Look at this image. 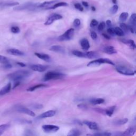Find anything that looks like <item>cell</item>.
Segmentation results:
<instances>
[{"instance_id": "1", "label": "cell", "mask_w": 136, "mask_h": 136, "mask_svg": "<svg viewBox=\"0 0 136 136\" xmlns=\"http://www.w3.org/2000/svg\"><path fill=\"white\" fill-rule=\"evenodd\" d=\"M30 72L27 70H19L8 75V77L10 80L14 81H20L25 78L29 77Z\"/></svg>"}, {"instance_id": "2", "label": "cell", "mask_w": 136, "mask_h": 136, "mask_svg": "<svg viewBox=\"0 0 136 136\" xmlns=\"http://www.w3.org/2000/svg\"><path fill=\"white\" fill-rule=\"evenodd\" d=\"M39 4V3H34L33 2H27L26 3H24L21 5L15 7L13 8V10L15 11H21V10H37L38 8V6Z\"/></svg>"}, {"instance_id": "3", "label": "cell", "mask_w": 136, "mask_h": 136, "mask_svg": "<svg viewBox=\"0 0 136 136\" xmlns=\"http://www.w3.org/2000/svg\"><path fill=\"white\" fill-rule=\"evenodd\" d=\"M65 77V74L62 73L58 72H53L50 71L47 72L44 75L43 80L44 81H49L51 80H55V79H61Z\"/></svg>"}, {"instance_id": "4", "label": "cell", "mask_w": 136, "mask_h": 136, "mask_svg": "<svg viewBox=\"0 0 136 136\" xmlns=\"http://www.w3.org/2000/svg\"><path fill=\"white\" fill-rule=\"evenodd\" d=\"M74 28H70V29H68L67 31H66L62 35L58 37V39L59 41H61V42L71 40L74 37Z\"/></svg>"}, {"instance_id": "5", "label": "cell", "mask_w": 136, "mask_h": 136, "mask_svg": "<svg viewBox=\"0 0 136 136\" xmlns=\"http://www.w3.org/2000/svg\"><path fill=\"white\" fill-rule=\"evenodd\" d=\"M115 69H116V70L118 71L119 73L123 75H130V76H132V75H134L136 74V72L124 66H116Z\"/></svg>"}, {"instance_id": "6", "label": "cell", "mask_w": 136, "mask_h": 136, "mask_svg": "<svg viewBox=\"0 0 136 136\" xmlns=\"http://www.w3.org/2000/svg\"><path fill=\"white\" fill-rule=\"evenodd\" d=\"M63 17L61 15L57 13H53L50 15L44 24H45L46 26H49V25L53 24L55 21L61 19Z\"/></svg>"}, {"instance_id": "7", "label": "cell", "mask_w": 136, "mask_h": 136, "mask_svg": "<svg viewBox=\"0 0 136 136\" xmlns=\"http://www.w3.org/2000/svg\"><path fill=\"white\" fill-rule=\"evenodd\" d=\"M57 2H58V0L46 1L42 3H39L38 6V9H44L45 10H49L50 7H52L54 4H55Z\"/></svg>"}, {"instance_id": "8", "label": "cell", "mask_w": 136, "mask_h": 136, "mask_svg": "<svg viewBox=\"0 0 136 136\" xmlns=\"http://www.w3.org/2000/svg\"><path fill=\"white\" fill-rule=\"evenodd\" d=\"M42 129L46 133H52L58 131L60 128L54 125H44L42 126Z\"/></svg>"}, {"instance_id": "9", "label": "cell", "mask_w": 136, "mask_h": 136, "mask_svg": "<svg viewBox=\"0 0 136 136\" xmlns=\"http://www.w3.org/2000/svg\"><path fill=\"white\" fill-rule=\"evenodd\" d=\"M30 68L35 71L42 72L45 71L47 70V66L40 64H34L30 66Z\"/></svg>"}, {"instance_id": "10", "label": "cell", "mask_w": 136, "mask_h": 136, "mask_svg": "<svg viewBox=\"0 0 136 136\" xmlns=\"http://www.w3.org/2000/svg\"><path fill=\"white\" fill-rule=\"evenodd\" d=\"M17 111L19 112H20L22 113H25L26 114L29 115L31 116H35V114L32 111L30 110L26 107H25L23 106H19L17 108Z\"/></svg>"}, {"instance_id": "11", "label": "cell", "mask_w": 136, "mask_h": 136, "mask_svg": "<svg viewBox=\"0 0 136 136\" xmlns=\"http://www.w3.org/2000/svg\"><path fill=\"white\" fill-rule=\"evenodd\" d=\"M84 124L86 125L88 128L91 130H97L99 129V127L98 126L97 123L94 122H91L89 121H84Z\"/></svg>"}, {"instance_id": "12", "label": "cell", "mask_w": 136, "mask_h": 136, "mask_svg": "<svg viewBox=\"0 0 136 136\" xmlns=\"http://www.w3.org/2000/svg\"><path fill=\"white\" fill-rule=\"evenodd\" d=\"M85 55H86V58L89 59H99L100 56L99 53L94 51H90L85 53Z\"/></svg>"}, {"instance_id": "13", "label": "cell", "mask_w": 136, "mask_h": 136, "mask_svg": "<svg viewBox=\"0 0 136 136\" xmlns=\"http://www.w3.org/2000/svg\"><path fill=\"white\" fill-rule=\"evenodd\" d=\"M136 132V126H132L131 127L126 129L123 133V135L124 136H133Z\"/></svg>"}, {"instance_id": "14", "label": "cell", "mask_w": 136, "mask_h": 136, "mask_svg": "<svg viewBox=\"0 0 136 136\" xmlns=\"http://www.w3.org/2000/svg\"><path fill=\"white\" fill-rule=\"evenodd\" d=\"M80 45L81 46V48L85 50H87L90 48V44L89 41L86 38L82 39L80 42Z\"/></svg>"}, {"instance_id": "15", "label": "cell", "mask_w": 136, "mask_h": 136, "mask_svg": "<svg viewBox=\"0 0 136 136\" xmlns=\"http://www.w3.org/2000/svg\"><path fill=\"white\" fill-rule=\"evenodd\" d=\"M11 84L10 83H9L0 90V96L4 95L6 94H8V93L10 92V91L11 90Z\"/></svg>"}, {"instance_id": "16", "label": "cell", "mask_w": 136, "mask_h": 136, "mask_svg": "<svg viewBox=\"0 0 136 136\" xmlns=\"http://www.w3.org/2000/svg\"><path fill=\"white\" fill-rule=\"evenodd\" d=\"M35 55L37 56L38 58L46 62H50V60H51L50 59V57L48 54H46L35 53Z\"/></svg>"}, {"instance_id": "17", "label": "cell", "mask_w": 136, "mask_h": 136, "mask_svg": "<svg viewBox=\"0 0 136 136\" xmlns=\"http://www.w3.org/2000/svg\"><path fill=\"white\" fill-rule=\"evenodd\" d=\"M7 52L10 54L15 56H23L24 55V53L23 52L15 49H9L7 50Z\"/></svg>"}, {"instance_id": "18", "label": "cell", "mask_w": 136, "mask_h": 136, "mask_svg": "<svg viewBox=\"0 0 136 136\" xmlns=\"http://www.w3.org/2000/svg\"><path fill=\"white\" fill-rule=\"evenodd\" d=\"M55 113H56V112L55 111L49 110V111H48L44 112L43 114H42L39 116V118L41 119L50 118V117H52L53 116H54Z\"/></svg>"}, {"instance_id": "19", "label": "cell", "mask_w": 136, "mask_h": 136, "mask_svg": "<svg viewBox=\"0 0 136 136\" xmlns=\"http://www.w3.org/2000/svg\"><path fill=\"white\" fill-rule=\"evenodd\" d=\"M49 50H52V51L58 52L60 53H65V49L63 47L59 46V45H54L50 47Z\"/></svg>"}, {"instance_id": "20", "label": "cell", "mask_w": 136, "mask_h": 136, "mask_svg": "<svg viewBox=\"0 0 136 136\" xmlns=\"http://www.w3.org/2000/svg\"><path fill=\"white\" fill-rule=\"evenodd\" d=\"M104 52L108 54H113L117 53L115 49L112 46H107L104 47L103 49Z\"/></svg>"}, {"instance_id": "21", "label": "cell", "mask_w": 136, "mask_h": 136, "mask_svg": "<svg viewBox=\"0 0 136 136\" xmlns=\"http://www.w3.org/2000/svg\"><path fill=\"white\" fill-rule=\"evenodd\" d=\"M120 41H121L123 43H124V44H126V45H128L130 47L131 49H136V45L135 44V42L132 39L126 40L124 39H120Z\"/></svg>"}, {"instance_id": "22", "label": "cell", "mask_w": 136, "mask_h": 136, "mask_svg": "<svg viewBox=\"0 0 136 136\" xmlns=\"http://www.w3.org/2000/svg\"><path fill=\"white\" fill-rule=\"evenodd\" d=\"M68 4L67 3L64 2H57L55 4H54L52 7H50L49 9H55L59 7H68Z\"/></svg>"}, {"instance_id": "23", "label": "cell", "mask_w": 136, "mask_h": 136, "mask_svg": "<svg viewBox=\"0 0 136 136\" xmlns=\"http://www.w3.org/2000/svg\"><path fill=\"white\" fill-rule=\"evenodd\" d=\"M115 108H116L115 106H112L111 107H109L108 109L105 110V115L109 116L110 117L112 116L113 113L115 111Z\"/></svg>"}, {"instance_id": "24", "label": "cell", "mask_w": 136, "mask_h": 136, "mask_svg": "<svg viewBox=\"0 0 136 136\" xmlns=\"http://www.w3.org/2000/svg\"><path fill=\"white\" fill-rule=\"evenodd\" d=\"M105 100L103 99H94L90 100V103L93 104V105H99L104 103Z\"/></svg>"}, {"instance_id": "25", "label": "cell", "mask_w": 136, "mask_h": 136, "mask_svg": "<svg viewBox=\"0 0 136 136\" xmlns=\"http://www.w3.org/2000/svg\"><path fill=\"white\" fill-rule=\"evenodd\" d=\"M81 135V132L80 130L77 129H72L69 131L68 136H78Z\"/></svg>"}, {"instance_id": "26", "label": "cell", "mask_w": 136, "mask_h": 136, "mask_svg": "<svg viewBox=\"0 0 136 136\" xmlns=\"http://www.w3.org/2000/svg\"><path fill=\"white\" fill-rule=\"evenodd\" d=\"M72 54L74 56L78 57V58H86V55H85V53H83L80 51H79L77 50H73L72 52Z\"/></svg>"}, {"instance_id": "27", "label": "cell", "mask_w": 136, "mask_h": 136, "mask_svg": "<svg viewBox=\"0 0 136 136\" xmlns=\"http://www.w3.org/2000/svg\"><path fill=\"white\" fill-rule=\"evenodd\" d=\"M47 86L46 85H44V84H39V85H35L34 86L31 87L27 89V91H33L34 90H35L36 89H38V88H42V87H45Z\"/></svg>"}, {"instance_id": "28", "label": "cell", "mask_w": 136, "mask_h": 136, "mask_svg": "<svg viewBox=\"0 0 136 136\" xmlns=\"http://www.w3.org/2000/svg\"><path fill=\"white\" fill-rule=\"evenodd\" d=\"M115 34L117 36H123L124 35V32L120 27H116L114 28Z\"/></svg>"}, {"instance_id": "29", "label": "cell", "mask_w": 136, "mask_h": 136, "mask_svg": "<svg viewBox=\"0 0 136 136\" xmlns=\"http://www.w3.org/2000/svg\"><path fill=\"white\" fill-rule=\"evenodd\" d=\"M128 122V119L127 118H124V119H122L117 121H115L114 124L117 125H122L123 124H125Z\"/></svg>"}, {"instance_id": "30", "label": "cell", "mask_w": 136, "mask_h": 136, "mask_svg": "<svg viewBox=\"0 0 136 136\" xmlns=\"http://www.w3.org/2000/svg\"><path fill=\"white\" fill-rule=\"evenodd\" d=\"M128 16H129V14L128 12H122V13L120 15L119 20L121 22L123 23V22L126 20Z\"/></svg>"}, {"instance_id": "31", "label": "cell", "mask_w": 136, "mask_h": 136, "mask_svg": "<svg viewBox=\"0 0 136 136\" xmlns=\"http://www.w3.org/2000/svg\"><path fill=\"white\" fill-rule=\"evenodd\" d=\"M19 4V3L18 2H4L1 3L0 5L2 7H13V6H16Z\"/></svg>"}, {"instance_id": "32", "label": "cell", "mask_w": 136, "mask_h": 136, "mask_svg": "<svg viewBox=\"0 0 136 136\" xmlns=\"http://www.w3.org/2000/svg\"><path fill=\"white\" fill-rule=\"evenodd\" d=\"M120 28H121L124 33H128V31H129V26H128V25H126L125 24L123 23H122L120 24Z\"/></svg>"}, {"instance_id": "33", "label": "cell", "mask_w": 136, "mask_h": 136, "mask_svg": "<svg viewBox=\"0 0 136 136\" xmlns=\"http://www.w3.org/2000/svg\"><path fill=\"white\" fill-rule=\"evenodd\" d=\"M9 126L10 125L7 124H2L0 125V136L2 135L6 130H7L9 128Z\"/></svg>"}, {"instance_id": "34", "label": "cell", "mask_w": 136, "mask_h": 136, "mask_svg": "<svg viewBox=\"0 0 136 136\" xmlns=\"http://www.w3.org/2000/svg\"><path fill=\"white\" fill-rule=\"evenodd\" d=\"M119 9V7L118 5H113L112 8H111L110 9V12L111 14H115L117 12H118Z\"/></svg>"}, {"instance_id": "35", "label": "cell", "mask_w": 136, "mask_h": 136, "mask_svg": "<svg viewBox=\"0 0 136 136\" xmlns=\"http://www.w3.org/2000/svg\"><path fill=\"white\" fill-rule=\"evenodd\" d=\"M130 23L131 25H136V13H133L130 18Z\"/></svg>"}, {"instance_id": "36", "label": "cell", "mask_w": 136, "mask_h": 136, "mask_svg": "<svg viewBox=\"0 0 136 136\" xmlns=\"http://www.w3.org/2000/svg\"><path fill=\"white\" fill-rule=\"evenodd\" d=\"M8 63H9V61L7 57L0 55V63L4 64Z\"/></svg>"}, {"instance_id": "37", "label": "cell", "mask_w": 136, "mask_h": 136, "mask_svg": "<svg viewBox=\"0 0 136 136\" xmlns=\"http://www.w3.org/2000/svg\"><path fill=\"white\" fill-rule=\"evenodd\" d=\"M11 31L13 34H18L20 32V28L17 26H13L11 28Z\"/></svg>"}, {"instance_id": "38", "label": "cell", "mask_w": 136, "mask_h": 136, "mask_svg": "<svg viewBox=\"0 0 136 136\" xmlns=\"http://www.w3.org/2000/svg\"><path fill=\"white\" fill-rule=\"evenodd\" d=\"M105 26L106 24L104 23V22H102V23H100L99 25V26H98V30L99 31H102L105 28Z\"/></svg>"}, {"instance_id": "39", "label": "cell", "mask_w": 136, "mask_h": 136, "mask_svg": "<svg viewBox=\"0 0 136 136\" xmlns=\"http://www.w3.org/2000/svg\"><path fill=\"white\" fill-rule=\"evenodd\" d=\"M74 6V8L76 9H77V10H78L79 11H81V12L84 11L83 7H82L80 3H75Z\"/></svg>"}, {"instance_id": "40", "label": "cell", "mask_w": 136, "mask_h": 136, "mask_svg": "<svg viewBox=\"0 0 136 136\" xmlns=\"http://www.w3.org/2000/svg\"><path fill=\"white\" fill-rule=\"evenodd\" d=\"M93 136H109L111 135V133L109 132H103V133H96V134H94L92 135Z\"/></svg>"}, {"instance_id": "41", "label": "cell", "mask_w": 136, "mask_h": 136, "mask_svg": "<svg viewBox=\"0 0 136 136\" xmlns=\"http://www.w3.org/2000/svg\"><path fill=\"white\" fill-rule=\"evenodd\" d=\"M107 33H108L110 35H112V36H114V35H115L114 28H112V27L109 28L107 30Z\"/></svg>"}, {"instance_id": "42", "label": "cell", "mask_w": 136, "mask_h": 136, "mask_svg": "<svg viewBox=\"0 0 136 136\" xmlns=\"http://www.w3.org/2000/svg\"><path fill=\"white\" fill-rule=\"evenodd\" d=\"M74 26L75 27H78L80 26V24H81V21L79 19H75L74 20Z\"/></svg>"}, {"instance_id": "43", "label": "cell", "mask_w": 136, "mask_h": 136, "mask_svg": "<svg viewBox=\"0 0 136 136\" xmlns=\"http://www.w3.org/2000/svg\"><path fill=\"white\" fill-rule=\"evenodd\" d=\"M98 25H99V22H98L95 19H93L91 21L90 26L93 28V27H95L98 26Z\"/></svg>"}, {"instance_id": "44", "label": "cell", "mask_w": 136, "mask_h": 136, "mask_svg": "<svg viewBox=\"0 0 136 136\" xmlns=\"http://www.w3.org/2000/svg\"><path fill=\"white\" fill-rule=\"evenodd\" d=\"M94 110L98 113L103 114H105V110H104L100 108H95V109H94Z\"/></svg>"}, {"instance_id": "45", "label": "cell", "mask_w": 136, "mask_h": 136, "mask_svg": "<svg viewBox=\"0 0 136 136\" xmlns=\"http://www.w3.org/2000/svg\"><path fill=\"white\" fill-rule=\"evenodd\" d=\"M78 107L82 110L86 111L87 110V106L84 104H80L78 105Z\"/></svg>"}, {"instance_id": "46", "label": "cell", "mask_w": 136, "mask_h": 136, "mask_svg": "<svg viewBox=\"0 0 136 136\" xmlns=\"http://www.w3.org/2000/svg\"><path fill=\"white\" fill-rule=\"evenodd\" d=\"M90 37L93 39L95 40L97 38V35L96 33L95 32V31H91L90 33Z\"/></svg>"}, {"instance_id": "47", "label": "cell", "mask_w": 136, "mask_h": 136, "mask_svg": "<svg viewBox=\"0 0 136 136\" xmlns=\"http://www.w3.org/2000/svg\"><path fill=\"white\" fill-rule=\"evenodd\" d=\"M12 67V65L9 63H6V64H4L3 65V68H4L5 69H10Z\"/></svg>"}, {"instance_id": "48", "label": "cell", "mask_w": 136, "mask_h": 136, "mask_svg": "<svg viewBox=\"0 0 136 136\" xmlns=\"http://www.w3.org/2000/svg\"><path fill=\"white\" fill-rule=\"evenodd\" d=\"M34 107L35 109H40L43 108V105H41V104H35L34 105Z\"/></svg>"}, {"instance_id": "49", "label": "cell", "mask_w": 136, "mask_h": 136, "mask_svg": "<svg viewBox=\"0 0 136 136\" xmlns=\"http://www.w3.org/2000/svg\"><path fill=\"white\" fill-rule=\"evenodd\" d=\"M106 25L107 26V27H109V28H110V27H111L112 26V22L111 20H107L106 21Z\"/></svg>"}, {"instance_id": "50", "label": "cell", "mask_w": 136, "mask_h": 136, "mask_svg": "<svg viewBox=\"0 0 136 136\" xmlns=\"http://www.w3.org/2000/svg\"><path fill=\"white\" fill-rule=\"evenodd\" d=\"M102 35H103V37H104V38H105V39H106L110 40V39H111V37H110L109 35H107V34H106L103 33V34H102Z\"/></svg>"}, {"instance_id": "51", "label": "cell", "mask_w": 136, "mask_h": 136, "mask_svg": "<svg viewBox=\"0 0 136 136\" xmlns=\"http://www.w3.org/2000/svg\"><path fill=\"white\" fill-rule=\"evenodd\" d=\"M82 3H83V5H84V7H86V8H88L89 7V4H88V2H85V1H83L82 2Z\"/></svg>"}, {"instance_id": "52", "label": "cell", "mask_w": 136, "mask_h": 136, "mask_svg": "<svg viewBox=\"0 0 136 136\" xmlns=\"http://www.w3.org/2000/svg\"><path fill=\"white\" fill-rule=\"evenodd\" d=\"M17 64L19 65H20L21 67H25V66H26V64H25L24 63H22V62H18L17 63Z\"/></svg>"}, {"instance_id": "53", "label": "cell", "mask_w": 136, "mask_h": 136, "mask_svg": "<svg viewBox=\"0 0 136 136\" xmlns=\"http://www.w3.org/2000/svg\"><path fill=\"white\" fill-rule=\"evenodd\" d=\"M132 26H133V27H134V33H135L136 34V25H132Z\"/></svg>"}, {"instance_id": "54", "label": "cell", "mask_w": 136, "mask_h": 136, "mask_svg": "<svg viewBox=\"0 0 136 136\" xmlns=\"http://www.w3.org/2000/svg\"><path fill=\"white\" fill-rule=\"evenodd\" d=\"M91 10H92V11H96V8H95L94 7H91Z\"/></svg>"}, {"instance_id": "55", "label": "cell", "mask_w": 136, "mask_h": 136, "mask_svg": "<svg viewBox=\"0 0 136 136\" xmlns=\"http://www.w3.org/2000/svg\"><path fill=\"white\" fill-rule=\"evenodd\" d=\"M112 2L114 4H116L117 3V1H116V0H112Z\"/></svg>"}, {"instance_id": "56", "label": "cell", "mask_w": 136, "mask_h": 136, "mask_svg": "<svg viewBox=\"0 0 136 136\" xmlns=\"http://www.w3.org/2000/svg\"></svg>"}]
</instances>
